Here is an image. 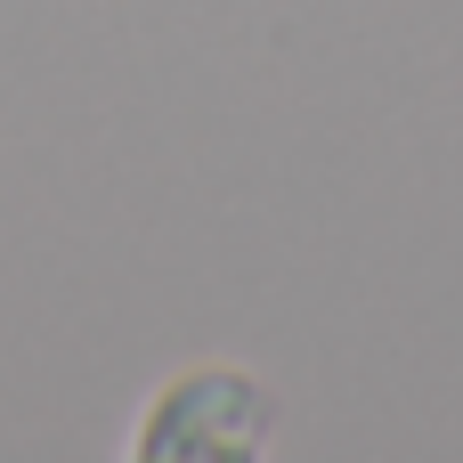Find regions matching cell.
<instances>
[{
    "label": "cell",
    "instance_id": "6da1fadb",
    "mask_svg": "<svg viewBox=\"0 0 463 463\" xmlns=\"http://www.w3.org/2000/svg\"><path fill=\"white\" fill-rule=\"evenodd\" d=\"M269 448H277V391L228 358H203L155 383V399L138 407V431L122 439L130 463H252Z\"/></svg>",
    "mask_w": 463,
    "mask_h": 463
}]
</instances>
